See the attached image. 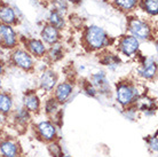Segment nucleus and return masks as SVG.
Segmentation results:
<instances>
[{
  "instance_id": "obj_1",
  "label": "nucleus",
  "mask_w": 158,
  "mask_h": 157,
  "mask_svg": "<svg viewBox=\"0 0 158 157\" xmlns=\"http://www.w3.org/2000/svg\"><path fill=\"white\" fill-rule=\"evenodd\" d=\"M84 41L88 48L93 51H99L109 46L110 37L108 36L106 30L99 25H89L85 29L84 32Z\"/></svg>"
},
{
  "instance_id": "obj_2",
  "label": "nucleus",
  "mask_w": 158,
  "mask_h": 157,
  "mask_svg": "<svg viewBox=\"0 0 158 157\" xmlns=\"http://www.w3.org/2000/svg\"><path fill=\"white\" fill-rule=\"evenodd\" d=\"M130 35L135 37L139 40L149 39L152 35V29L150 24L143 20H140L138 17H131L127 23Z\"/></svg>"
},
{
  "instance_id": "obj_3",
  "label": "nucleus",
  "mask_w": 158,
  "mask_h": 157,
  "mask_svg": "<svg viewBox=\"0 0 158 157\" xmlns=\"http://www.w3.org/2000/svg\"><path fill=\"white\" fill-rule=\"evenodd\" d=\"M17 33L13 25L0 23V48L14 49L17 46Z\"/></svg>"
},
{
  "instance_id": "obj_4",
  "label": "nucleus",
  "mask_w": 158,
  "mask_h": 157,
  "mask_svg": "<svg viewBox=\"0 0 158 157\" xmlns=\"http://www.w3.org/2000/svg\"><path fill=\"white\" fill-rule=\"evenodd\" d=\"M119 51L126 56H133L138 53L140 48V40L136 39L132 35L123 36L118 43Z\"/></svg>"
},
{
  "instance_id": "obj_5",
  "label": "nucleus",
  "mask_w": 158,
  "mask_h": 157,
  "mask_svg": "<svg viewBox=\"0 0 158 157\" xmlns=\"http://www.w3.org/2000/svg\"><path fill=\"white\" fill-rule=\"evenodd\" d=\"M116 96H117V101L122 106L127 107L130 106L131 103L134 102L135 98H136V91L134 87L128 84H120L117 87Z\"/></svg>"
},
{
  "instance_id": "obj_6",
  "label": "nucleus",
  "mask_w": 158,
  "mask_h": 157,
  "mask_svg": "<svg viewBox=\"0 0 158 157\" xmlns=\"http://www.w3.org/2000/svg\"><path fill=\"white\" fill-rule=\"evenodd\" d=\"M12 60L14 64L17 66L19 68L23 69V70H30L33 67V59L32 55L25 49L22 48H16L15 51L13 52Z\"/></svg>"
},
{
  "instance_id": "obj_7",
  "label": "nucleus",
  "mask_w": 158,
  "mask_h": 157,
  "mask_svg": "<svg viewBox=\"0 0 158 157\" xmlns=\"http://www.w3.org/2000/svg\"><path fill=\"white\" fill-rule=\"evenodd\" d=\"M40 37L45 44L47 45H53V44L59 43L61 39V31L59 29H56L55 27H53L51 24H46L44 25L40 32Z\"/></svg>"
},
{
  "instance_id": "obj_8",
  "label": "nucleus",
  "mask_w": 158,
  "mask_h": 157,
  "mask_svg": "<svg viewBox=\"0 0 158 157\" xmlns=\"http://www.w3.org/2000/svg\"><path fill=\"white\" fill-rule=\"evenodd\" d=\"M27 48L28 52L31 55L36 56V57H43L47 53V47H46V44L44 43L41 39H36V38H32V39L27 40Z\"/></svg>"
},
{
  "instance_id": "obj_9",
  "label": "nucleus",
  "mask_w": 158,
  "mask_h": 157,
  "mask_svg": "<svg viewBox=\"0 0 158 157\" xmlns=\"http://www.w3.org/2000/svg\"><path fill=\"white\" fill-rule=\"evenodd\" d=\"M0 23L15 25L17 23V15L15 9L7 4L0 5Z\"/></svg>"
},
{
  "instance_id": "obj_10",
  "label": "nucleus",
  "mask_w": 158,
  "mask_h": 157,
  "mask_svg": "<svg viewBox=\"0 0 158 157\" xmlns=\"http://www.w3.org/2000/svg\"><path fill=\"white\" fill-rule=\"evenodd\" d=\"M57 82V76L54 71L46 70L40 77V87L45 91H52Z\"/></svg>"
},
{
  "instance_id": "obj_11",
  "label": "nucleus",
  "mask_w": 158,
  "mask_h": 157,
  "mask_svg": "<svg viewBox=\"0 0 158 157\" xmlns=\"http://www.w3.org/2000/svg\"><path fill=\"white\" fill-rule=\"evenodd\" d=\"M157 72V64L154 59H146L142 63V67L140 68V75L143 78L151 79L156 76Z\"/></svg>"
},
{
  "instance_id": "obj_12",
  "label": "nucleus",
  "mask_w": 158,
  "mask_h": 157,
  "mask_svg": "<svg viewBox=\"0 0 158 157\" xmlns=\"http://www.w3.org/2000/svg\"><path fill=\"white\" fill-rule=\"evenodd\" d=\"M72 93V85L69 83H62L55 90V99L59 103L65 102Z\"/></svg>"
},
{
  "instance_id": "obj_13",
  "label": "nucleus",
  "mask_w": 158,
  "mask_h": 157,
  "mask_svg": "<svg viewBox=\"0 0 158 157\" xmlns=\"http://www.w3.org/2000/svg\"><path fill=\"white\" fill-rule=\"evenodd\" d=\"M111 1L117 9L124 13L133 12L140 2V0H111Z\"/></svg>"
},
{
  "instance_id": "obj_14",
  "label": "nucleus",
  "mask_w": 158,
  "mask_h": 157,
  "mask_svg": "<svg viewBox=\"0 0 158 157\" xmlns=\"http://www.w3.org/2000/svg\"><path fill=\"white\" fill-rule=\"evenodd\" d=\"M38 131H39L40 135L45 139V140H52L54 139L56 134V129L55 126L53 125L51 122H41L38 125Z\"/></svg>"
},
{
  "instance_id": "obj_15",
  "label": "nucleus",
  "mask_w": 158,
  "mask_h": 157,
  "mask_svg": "<svg viewBox=\"0 0 158 157\" xmlns=\"http://www.w3.org/2000/svg\"><path fill=\"white\" fill-rule=\"evenodd\" d=\"M48 24L55 27L56 29H59L61 31L65 27V15L61 14L57 11L52 9V12L49 13V16H48Z\"/></svg>"
},
{
  "instance_id": "obj_16",
  "label": "nucleus",
  "mask_w": 158,
  "mask_h": 157,
  "mask_svg": "<svg viewBox=\"0 0 158 157\" xmlns=\"http://www.w3.org/2000/svg\"><path fill=\"white\" fill-rule=\"evenodd\" d=\"M46 54L48 55V57L52 60V61H59L63 57V46L61 45L60 43L53 44L51 45V48L47 49V53Z\"/></svg>"
},
{
  "instance_id": "obj_17",
  "label": "nucleus",
  "mask_w": 158,
  "mask_h": 157,
  "mask_svg": "<svg viewBox=\"0 0 158 157\" xmlns=\"http://www.w3.org/2000/svg\"><path fill=\"white\" fill-rule=\"evenodd\" d=\"M24 106L28 109V111H37L40 107L39 98L33 93L27 94L24 98Z\"/></svg>"
},
{
  "instance_id": "obj_18",
  "label": "nucleus",
  "mask_w": 158,
  "mask_h": 157,
  "mask_svg": "<svg viewBox=\"0 0 158 157\" xmlns=\"http://www.w3.org/2000/svg\"><path fill=\"white\" fill-rule=\"evenodd\" d=\"M142 9L151 16H157L158 14V0H141Z\"/></svg>"
},
{
  "instance_id": "obj_19",
  "label": "nucleus",
  "mask_w": 158,
  "mask_h": 157,
  "mask_svg": "<svg viewBox=\"0 0 158 157\" xmlns=\"http://www.w3.org/2000/svg\"><path fill=\"white\" fill-rule=\"evenodd\" d=\"M13 108V100L8 94H0V112L8 114Z\"/></svg>"
},
{
  "instance_id": "obj_20",
  "label": "nucleus",
  "mask_w": 158,
  "mask_h": 157,
  "mask_svg": "<svg viewBox=\"0 0 158 157\" xmlns=\"http://www.w3.org/2000/svg\"><path fill=\"white\" fill-rule=\"evenodd\" d=\"M1 151L6 157H16L17 156V148L16 145L10 141H5L0 145Z\"/></svg>"
},
{
  "instance_id": "obj_21",
  "label": "nucleus",
  "mask_w": 158,
  "mask_h": 157,
  "mask_svg": "<svg viewBox=\"0 0 158 157\" xmlns=\"http://www.w3.org/2000/svg\"><path fill=\"white\" fill-rule=\"evenodd\" d=\"M94 87H98L100 91H103L104 87L108 86L107 79H106V76L103 72H99L96 75L93 76V84H92Z\"/></svg>"
},
{
  "instance_id": "obj_22",
  "label": "nucleus",
  "mask_w": 158,
  "mask_h": 157,
  "mask_svg": "<svg viewBox=\"0 0 158 157\" xmlns=\"http://www.w3.org/2000/svg\"><path fill=\"white\" fill-rule=\"evenodd\" d=\"M52 4H53V9L54 11H57V12H60L63 15H65L68 13L69 2H68L67 0H53Z\"/></svg>"
},
{
  "instance_id": "obj_23",
  "label": "nucleus",
  "mask_w": 158,
  "mask_h": 157,
  "mask_svg": "<svg viewBox=\"0 0 158 157\" xmlns=\"http://www.w3.org/2000/svg\"><path fill=\"white\" fill-rule=\"evenodd\" d=\"M59 109V102L56 101V99H49L46 102V111L48 114H54Z\"/></svg>"
},
{
  "instance_id": "obj_24",
  "label": "nucleus",
  "mask_w": 158,
  "mask_h": 157,
  "mask_svg": "<svg viewBox=\"0 0 158 157\" xmlns=\"http://www.w3.org/2000/svg\"><path fill=\"white\" fill-rule=\"evenodd\" d=\"M29 111L25 109H21L19 112H17V115H16V119L19 121L20 123H27L29 121Z\"/></svg>"
},
{
  "instance_id": "obj_25",
  "label": "nucleus",
  "mask_w": 158,
  "mask_h": 157,
  "mask_svg": "<svg viewBox=\"0 0 158 157\" xmlns=\"http://www.w3.org/2000/svg\"><path fill=\"white\" fill-rule=\"evenodd\" d=\"M49 151L54 157H61L62 156V151H61V148H60L57 145H51L49 146Z\"/></svg>"
},
{
  "instance_id": "obj_26",
  "label": "nucleus",
  "mask_w": 158,
  "mask_h": 157,
  "mask_svg": "<svg viewBox=\"0 0 158 157\" xmlns=\"http://www.w3.org/2000/svg\"><path fill=\"white\" fill-rule=\"evenodd\" d=\"M150 147H151V149H152V150H157V138H156V137L151 139Z\"/></svg>"
},
{
  "instance_id": "obj_27",
  "label": "nucleus",
  "mask_w": 158,
  "mask_h": 157,
  "mask_svg": "<svg viewBox=\"0 0 158 157\" xmlns=\"http://www.w3.org/2000/svg\"><path fill=\"white\" fill-rule=\"evenodd\" d=\"M68 2H71V4H79V2H81L83 0H67Z\"/></svg>"
},
{
  "instance_id": "obj_28",
  "label": "nucleus",
  "mask_w": 158,
  "mask_h": 157,
  "mask_svg": "<svg viewBox=\"0 0 158 157\" xmlns=\"http://www.w3.org/2000/svg\"><path fill=\"white\" fill-rule=\"evenodd\" d=\"M2 72H4V64H2L1 60H0V75H2Z\"/></svg>"
},
{
  "instance_id": "obj_29",
  "label": "nucleus",
  "mask_w": 158,
  "mask_h": 157,
  "mask_svg": "<svg viewBox=\"0 0 158 157\" xmlns=\"http://www.w3.org/2000/svg\"><path fill=\"white\" fill-rule=\"evenodd\" d=\"M101 1H103V2H108V1H111V0H101Z\"/></svg>"
},
{
  "instance_id": "obj_30",
  "label": "nucleus",
  "mask_w": 158,
  "mask_h": 157,
  "mask_svg": "<svg viewBox=\"0 0 158 157\" xmlns=\"http://www.w3.org/2000/svg\"><path fill=\"white\" fill-rule=\"evenodd\" d=\"M0 88H1V80H0Z\"/></svg>"
},
{
  "instance_id": "obj_31",
  "label": "nucleus",
  "mask_w": 158,
  "mask_h": 157,
  "mask_svg": "<svg viewBox=\"0 0 158 157\" xmlns=\"http://www.w3.org/2000/svg\"><path fill=\"white\" fill-rule=\"evenodd\" d=\"M67 157H68V156H67Z\"/></svg>"
}]
</instances>
